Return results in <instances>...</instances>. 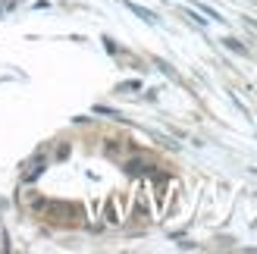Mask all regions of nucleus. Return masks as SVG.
<instances>
[{
	"label": "nucleus",
	"instance_id": "nucleus-1",
	"mask_svg": "<svg viewBox=\"0 0 257 254\" xmlns=\"http://www.w3.org/2000/svg\"><path fill=\"white\" fill-rule=\"evenodd\" d=\"M41 217L57 223V226H82V207L79 204H66V201H47Z\"/></svg>",
	"mask_w": 257,
	"mask_h": 254
},
{
	"label": "nucleus",
	"instance_id": "nucleus-2",
	"mask_svg": "<svg viewBox=\"0 0 257 254\" xmlns=\"http://www.w3.org/2000/svg\"><path fill=\"white\" fill-rule=\"evenodd\" d=\"M122 170H125L128 176H138V179H141V176H148V173L154 170V163H151L148 154H135V151H132L128 157H122Z\"/></svg>",
	"mask_w": 257,
	"mask_h": 254
},
{
	"label": "nucleus",
	"instance_id": "nucleus-3",
	"mask_svg": "<svg viewBox=\"0 0 257 254\" xmlns=\"http://www.w3.org/2000/svg\"><path fill=\"white\" fill-rule=\"evenodd\" d=\"M19 201H22V207H25V210L38 213V217H41V210H44V204H47V198H44L41 192H35L32 185H25L22 192H19Z\"/></svg>",
	"mask_w": 257,
	"mask_h": 254
},
{
	"label": "nucleus",
	"instance_id": "nucleus-4",
	"mask_svg": "<svg viewBox=\"0 0 257 254\" xmlns=\"http://www.w3.org/2000/svg\"><path fill=\"white\" fill-rule=\"evenodd\" d=\"M104 154H107V157H116V160H122V157H128V154H132V145H128V142H122V138H110V142L104 145Z\"/></svg>",
	"mask_w": 257,
	"mask_h": 254
},
{
	"label": "nucleus",
	"instance_id": "nucleus-5",
	"mask_svg": "<svg viewBox=\"0 0 257 254\" xmlns=\"http://www.w3.org/2000/svg\"><path fill=\"white\" fill-rule=\"evenodd\" d=\"M104 223L107 226H119L122 223V210H119V201L116 198H107L104 201Z\"/></svg>",
	"mask_w": 257,
	"mask_h": 254
},
{
	"label": "nucleus",
	"instance_id": "nucleus-6",
	"mask_svg": "<svg viewBox=\"0 0 257 254\" xmlns=\"http://www.w3.org/2000/svg\"><path fill=\"white\" fill-rule=\"evenodd\" d=\"M44 167H47V154H38V157H32L29 163H25V182H32V179H38V176L44 173Z\"/></svg>",
	"mask_w": 257,
	"mask_h": 254
}]
</instances>
